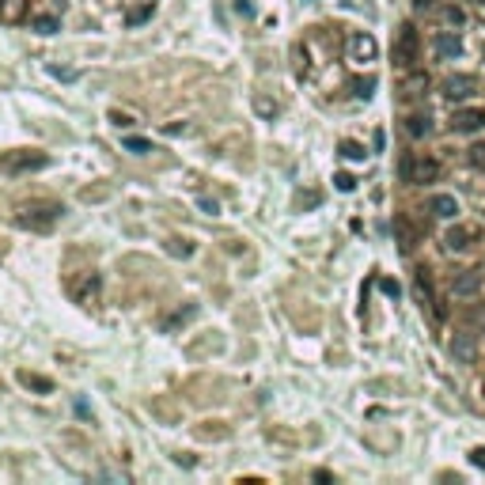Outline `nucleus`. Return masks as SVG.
Listing matches in <instances>:
<instances>
[{"instance_id": "7c9ffc66", "label": "nucleus", "mask_w": 485, "mask_h": 485, "mask_svg": "<svg viewBox=\"0 0 485 485\" xmlns=\"http://www.w3.org/2000/svg\"><path fill=\"white\" fill-rule=\"evenodd\" d=\"M481 4H485V0H481Z\"/></svg>"}, {"instance_id": "9d476101", "label": "nucleus", "mask_w": 485, "mask_h": 485, "mask_svg": "<svg viewBox=\"0 0 485 485\" xmlns=\"http://www.w3.org/2000/svg\"><path fill=\"white\" fill-rule=\"evenodd\" d=\"M474 239H478V231L474 228H451L444 235L447 250H455V254H466V250H474Z\"/></svg>"}, {"instance_id": "39448f33", "label": "nucleus", "mask_w": 485, "mask_h": 485, "mask_svg": "<svg viewBox=\"0 0 485 485\" xmlns=\"http://www.w3.org/2000/svg\"><path fill=\"white\" fill-rule=\"evenodd\" d=\"M474 91H478V83H474V76H463V72H455V76L444 80V95L455 99V102H459V99H470Z\"/></svg>"}, {"instance_id": "412c9836", "label": "nucleus", "mask_w": 485, "mask_h": 485, "mask_svg": "<svg viewBox=\"0 0 485 485\" xmlns=\"http://www.w3.org/2000/svg\"><path fill=\"white\" fill-rule=\"evenodd\" d=\"M466 163H470L474 171H485V144H474L470 152H466Z\"/></svg>"}, {"instance_id": "20e7f679", "label": "nucleus", "mask_w": 485, "mask_h": 485, "mask_svg": "<svg viewBox=\"0 0 485 485\" xmlns=\"http://www.w3.org/2000/svg\"><path fill=\"white\" fill-rule=\"evenodd\" d=\"M463 39L455 31H444V34H436V42H432V53H436V61H459L463 57Z\"/></svg>"}, {"instance_id": "b1692460", "label": "nucleus", "mask_w": 485, "mask_h": 485, "mask_svg": "<svg viewBox=\"0 0 485 485\" xmlns=\"http://www.w3.org/2000/svg\"><path fill=\"white\" fill-rule=\"evenodd\" d=\"M254 110H258V114H262V118H273V114H277V102L262 95V99H254Z\"/></svg>"}, {"instance_id": "423d86ee", "label": "nucleus", "mask_w": 485, "mask_h": 485, "mask_svg": "<svg viewBox=\"0 0 485 485\" xmlns=\"http://www.w3.org/2000/svg\"><path fill=\"white\" fill-rule=\"evenodd\" d=\"M39 167H46V152H23V156H8L4 160V171H12V175L39 171Z\"/></svg>"}, {"instance_id": "dca6fc26", "label": "nucleus", "mask_w": 485, "mask_h": 485, "mask_svg": "<svg viewBox=\"0 0 485 485\" xmlns=\"http://www.w3.org/2000/svg\"><path fill=\"white\" fill-rule=\"evenodd\" d=\"M20 383L23 387H31V390H39V395H50L53 383L50 379H42V376H31V371H20Z\"/></svg>"}, {"instance_id": "c756f323", "label": "nucleus", "mask_w": 485, "mask_h": 485, "mask_svg": "<svg viewBox=\"0 0 485 485\" xmlns=\"http://www.w3.org/2000/svg\"><path fill=\"white\" fill-rule=\"evenodd\" d=\"M110 118H114V125H133V118H129V114H121V110H114Z\"/></svg>"}, {"instance_id": "ddd939ff", "label": "nucleus", "mask_w": 485, "mask_h": 485, "mask_svg": "<svg viewBox=\"0 0 485 485\" xmlns=\"http://www.w3.org/2000/svg\"><path fill=\"white\" fill-rule=\"evenodd\" d=\"M27 15V0H0V20L4 23H20Z\"/></svg>"}, {"instance_id": "f03ea898", "label": "nucleus", "mask_w": 485, "mask_h": 485, "mask_svg": "<svg viewBox=\"0 0 485 485\" xmlns=\"http://www.w3.org/2000/svg\"><path fill=\"white\" fill-rule=\"evenodd\" d=\"M406 179L417 182V186H428L440 179V160H432V156H414V160H406Z\"/></svg>"}, {"instance_id": "f257e3e1", "label": "nucleus", "mask_w": 485, "mask_h": 485, "mask_svg": "<svg viewBox=\"0 0 485 485\" xmlns=\"http://www.w3.org/2000/svg\"><path fill=\"white\" fill-rule=\"evenodd\" d=\"M57 217H61L57 201H27V205H20V212H15V224H20V228L46 231V228L57 224Z\"/></svg>"}, {"instance_id": "5701e85b", "label": "nucleus", "mask_w": 485, "mask_h": 485, "mask_svg": "<svg viewBox=\"0 0 485 485\" xmlns=\"http://www.w3.org/2000/svg\"><path fill=\"white\" fill-rule=\"evenodd\" d=\"M34 31H39V34H53V31H57V20H53V15H39V20H34Z\"/></svg>"}, {"instance_id": "6ab92c4d", "label": "nucleus", "mask_w": 485, "mask_h": 485, "mask_svg": "<svg viewBox=\"0 0 485 485\" xmlns=\"http://www.w3.org/2000/svg\"><path fill=\"white\" fill-rule=\"evenodd\" d=\"M371 91H376V80L371 76H353V95L357 99H371Z\"/></svg>"}, {"instance_id": "0eeeda50", "label": "nucleus", "mask_w": 485, "mask_h": 485, "mask_svg": "<svg viewBox=\"0 0 485 485\" xmlns=\"http://www.w3.org/2000/svg\"><path fill=\"white\" fill-rule=\"evenodd\" d=\"M99 288H102L99 273H83L80 281L72 285V296H76V303H95L99 300Z\"/></svg>"}, {"instance_id": "aec40b11", "label": "nucleus", "mask_w": 485, "mask_h": 485, "mask_svg": "<svg viewBox=\"0 0 485 485\" xmlns=\"http://www.w3.org/2000/svg\"><path fill=\"white\" fill-rule=\"evenodd\" d=\"M341 156H345V160H368V152H364V148L357 144V141H341Z\"/></svg>"}, {"instance_id": "c85d7f7f", "label": "nucleus", "mask_w": 485, "mask_h": 485, "mask_svg": "<svg viewBox=\"0 0 485 485\" xmlns=\"http://www.w3.org/2000/svg\"><path fill=\"white\" fill-rule=\"evenodd\" d=\"M198 205L209 212V217H217V201H212V198H198Z\"/></svg>"}, {"instance_id": "f8f14e48", "label": "nucleus", "mask_w": 485, "mask_h": 485, "mask_svg": "<svg viewBox=\"0 0 485 485\" xmlns=\"http://www.w3.org/2000/svg\"><path fill=\"white\" fill-rule=\"evenodd\" d=\"M428 212H432L436 220H455L459 217V201H455L451 193H436V198L428 201Z\"/></svg>"}, {"instance_id": "9b49d317", "label": "nucleus", "mask_w": 485, "mask_h": 485, "mask_svg": "<svg viewBox=\"0 0 485 485\" xmlns=\"http://www.w3.org/2000/svg\"><path fill=\"white\" fill-rule=\"evenodd\" d=\"M395 57H398V64H414V57H417V34H414V27H402L398 46H395Z\"/></svg>"}, {"instance_id": "2eb2a0df", "label": "nucleus", "mask_w": 485, "mask_h": 485, "mask_svg": "<svg viewBox=\"0 0 485 485\" xmlns=\"http://www.w3.org/2000/svg\"><path fill=\"white\" fill-rule=\"evenodd\" d=\"M402 91H406V95H414V99H421L425 91H428V76L414 69V72H409V76L402 80Z\"/></svg>"}, {"instance_id": "bb28decb", "label": "nucleus", "mask_w": 485, "mask_h": 485, "mask_svg": "<svg viewBox=\"0 0 485 485\" xmlns=\"http://www.w3.org/2000/svg\"><path fill=\"white\" fill-rule=\"evenodd\" d=\"M440 15H444V20H447V23H463V12H459V8H444V12H440Z\"/></svg>"}, {"instance_id": "7ed1b4c3", "label": "nucleus", "mask_w": 485, "mask_h": 485, "mask_svg": "<svg viewBox=\"0 0 485 485\" xmlns=\"http://www.w3.org/2000/svg\"><path fill=\"white\" fill-rule=\"evenodd\" d=\"M376 57H379V42L371 39L368 31H353L349 34V61L368 64V61H376Z\"/></svg>"}, {"instance_id": "1a4fd4ad", "label": "nucleus", "mask_w": 485, "mask_h": 485, "mask_svg": "<svg viewBox=\"0 0 485 485\" xmlns=\"http://www.w3.org/2000/svg\"><path fill=\"white\" fill-rule=\"evenodd\" d=\"M451 129L455 133H478V129H485V110H459L451 118Z\"/></svg>"}, {"instance_id": "cd10ccee", "label": "nucleus", "mask_w": 485, "mask_h": 485, "mask_svg": "<svg viewBox=\"0 0 485 485\" xmlns=\"http://www.w3.org/2000/svg\"><path fill=\"white\" fill-rule=\"evenodd\" d=\"M470 463H474V466H481V470H485V447H474V451H470Z\"/></svg>"}, {"instance_id": "a878e982", "label": "nucleus", "mask_w": 485, "mask_h": 485, "mask_svg": "<svg viewBox=\"0 0 485 485\" xmlns=\"http://www.w3.org/2000/svg\"><path fill=\"white\" fill-rule=\"evenodd\" d=\"M334 182H338V190H341V193L357 190V179H353V175H338V179H334Z\"/></svg>"}, {"instance_id": "6e6552de", "label": "nucleus", "mask_w": 485, "mask_h": 485, "mask_svg": "<svg viewBox=\"0 0 485 485\" xmlns=\"http://www.w3.org/2000/svg\"><path fill=\"white\" fill-rule=\"evenodd\" d=\"M451 292H455V296H463V300H474V296L481 292V277L474 273V269H463V273H455Z\"/></svg>"}, {"instance_id": "a211bd4d", "label": "nucleus", "mask_w": 485, "mask_h": 485, "mask_svg": "<svg viewBox=\"0 0 485 485\" xmlns=\"http://www.w3.org/2000/svg\"><path fill=\"white\" fill-rule=\"evenodd\" d=\"M428 129H432V125H428V114H414L406 121V133L409 137H428Z\"/></svg>"}, {"instance_id": "4468645a", "label": "nucleus", "mask_w": 485, "mask_h": 485, "mask_svg": "<svg viewBox=\"0 0 485 485\" xmlns=\"http://www.w3.org/2000/svg\"><path fill=\"white\" fill-rule=\"evenodd\" d=\"M451 353H455V360H459V364H470L474 360V338H470V334H455Z\"/></svg>"}, {"instance_id": "f3484780", "label": "nucleus", "mask_w": 485, "mask_h": 485, "mask_svg": "<svg viewBox=\"0 0 485 485\" xmlns=\"http://www.w3.org/2000/svg\"><path fill=\"white\" fill-rule=\"evenodd\" d=\"M414 285H417V296H421V300L432 307V281H428V269H417Z\"/></svg>"}, {"instance_id": "4be33fe9", "label": "nucleus", "mask_w": 485, "mask_h": 485, "mask_svg": "<svg viewBox=\"0 0 485 485\" xmlns=\"http://www.w3.org/2000/svg\"><path fill=\"white\" fill-rule=\"evenodd\" d=\"M125 148H129L133 156H148V152H152V141H144V137H129Z\"/></svg>"}, {"instance_id": "393cba45", "label": "nucleus", "mask_w": 485, "mask_h": 485, "mask_svg": "<svg viewBox=\"0 0 485 485\" xmlns=\"http://www.w3.org/2000/svg\"><path fill=\"white\" fill-rule=\"evenodd\" d=\"M167 250H171L175 258H190V250H193V247H190L186 239H171V247H167Z\"/></svg>"}]
</instances>
